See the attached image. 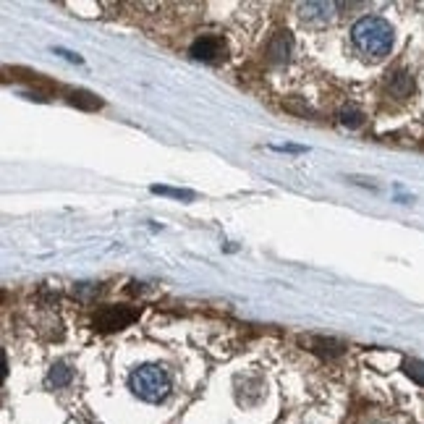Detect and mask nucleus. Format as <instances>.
<instances>
[{
    "label": "nucleus",
    "instance_id": "nucleus-7",
    "mask_svg": "<svg viewBox=\"0 0 424 424\" xmlns=\"http://www.w3.org/2000/svg\"><path fill=\"white\" fill-rule=\"evenodd\" d=\"M71 380H74V369H71L66 362H55V364L50 367V372H48L50 388H66Z\"/></svg>",
    "mask_w": 424,
    "mask_h": 424
},
{
    "label": "nucleus",
    "instance_id": "nucleus-1",
    "mask_svg": "<svg viewBox=\"0 0 424 424\" xmlns=\"http://www.w3.org/2000/svg\"><path fill=\"white\" fill-rule=\"evenodd\" d=\"M354 45L369 58H385L393 48V27L380 16H364L351 29Z\"/></svg>",
    "mask_w": 424,
    "mask_h": 424
},
{
    "label": "nucleus",
    "instance_id": "nucleus-13",
    "mask_svg": "<svg viewBox=\"0 0 424 424\" xmlns=\"http://www.w3.org/2000/svg\"><path fill=\"white\" fill-rule=\"evenodd\" d=\"M155 194H165V197H178V199H194L191 191H181V189H168V186H152Z\"/></svg>",
    "mask_w": 424,
    "mask_h": 424
},
{
    "label": "nucleus",
    "instance_id": "nucleus-10",
    "mask_svg": "<svg viewBox=\"0 0 424 424\" xmlns=\"http://www.w3.org/2000/svg\"><path fill=\"white\" fill-rule=\"evenodd\" d=\"M69 102H71V105H76V108H84V110L102 108V100H97L92 92H84V89H76V92L69 97Z\"/></svg>",
    "mask_w": 424,
    "mask_h": 424
},
{
    "label": "nucleus",
    "instance_id": "nucleus-2",
    "mask_svg": "<svg viewBox=\"0 0 424 424\" xmlns=\"http://www.w3.org/2000/svg\"><path fill=\"white\" fill-rule=\"evenodd\" d=\"M131 390L134 395H139L142 401H149V404H160L165 401L170 393V375L165 367L160 364H144L131 372Z\"/></svg>",
    "mask_w": 424,
    "mask_h": 424
},
{
    "label": "nucleus",
    "instance_id": "nucleus-12",
    "mask_svg": "<svg viewBox=\"0 0 424 424\" xmlns=\"http://www.w3.org/2000/svg\"><path fill=\"white\" fill-rule=\"evenodd\" d=\"M362 121H364L362 110H356V108H343V110H341V123H343V126L359 128V126H362Z\"/></svg>",
    "mask_w": 424,
    "mask_h": 424
},
{
    "label": "nucleus",
    "instance_id": "nucleus-14",
    "mask_svg": "<svg viewBox=\"0 0 424 424\" xmlns=\"http://www.w3.org/2000/svg\"><path fill=\"white\" fill-rule=\"evenodd\" d=\"M55 53H60V55H63V58H69V60H76V63H81V58L79 55H74V53H66V50H55Z\"/></svg>",
    "mask_w": 424,
    "mask_h": 424
},
{
    "label": "nucleus",
    "instance_id": "nucleus-9",
    "mask_svg": "<svg viewBox=\"0 0 424 424\" xmlns=\"http://www.w3.org/2000/svg\"><path fill=\"white\" fill-rule=\"evenodd\" d=\"M388 89L393 92L395 97H409L411 92H414V81L409 74L404 71H398V74H390V79H388Z\"/></svg>",
    "mask_w": 424,
    "mask_h": 424
},
{
    "label": "nucleus",
    "instance_id": "nucleus-3",
    "mask_svg": "<svg viewBox=\"0 0 424 424\" xmlns=\"http://www.w3.org/2000/svg\"><path fill=\"white\" fill-rule=\"evenodd\" d=\"M134 320H139V309L137 306H102L95 320H92V325L95 330L100 333H113V330H121V327H128Z\"/></svg>",
    "mask_w": 424,
    "mask_h": 424
},
{
    "label": "nucleus",
    "instance_id": "nucleus-8",
    "mask_svg": "<svg viewBox=\"0 0 424 424\" xmlns=\"http://www.w3.org/2000/svg\"><path fill=\"white\" fill-rule=\"evenodd\" d=\"M309 346H312V351L315 354H320V356H341L343 354V348L346 346L341 343V341H336V338H312L309 341Z\"/></svg>",
    "mask_w": 424,
    "mask_h": 424
},
{
    "label": "nucleus",
    "instance_id": "nucleus-6",
    "mask_svg": "<svg viewBox=\"0 0 424 424\" xmlns=\"http://www.w3.org/2000/svg\"><path fill=\"white\" fill-rule=\"evenodd\" d=\"M336 3H304L301 6V16L306 21H330L336 13Z\"/></svg>",
    "mask_w": 424,
    "mask_h": 424
},
{
    "label": "nucleus",
    "instance_id": "nucleus-11",
    "mask_svg": "<svg viewBox=\"0 0 424 424\" xmlns=\"http://www.w3.org/2000/svg\"><path fill=\"white\" fill-rule=\"evenodd\" d=\"M404 372L411 377L414 383L424 385V362H419V359H409L404 364Z\"/></svg>",
    "mask_w": 424,
    "mask_h": 424
},
{
    "label": "nucleus",
    "instance_id": "nucleus-5",
    "mask_svg": "<svg viewBox=\"0 0 424 424\" xmlns=\"http://www.w3.org/2000/svg\"><path fill=\"white\" fill-rule=\"evenodd\" d=\"M291 48H294V40L288 32H278L273 40L267 42V58L270 63H286L291 58Z\"/></svg>",
    "mask_w": 424,
    "mask_h": 424
},
{
    "label": "nucleus",
    "instance_id": "nucleus-4",
    "mask_svg": "<svg viewBox=\"0 0 424 424\" xmlns=\"http://www.w3.org/2000/svg\"><path fill=\"white\" fill-rule=\"evenodd\" d=\"M189 55L194 60H205V63H217V60L226 58V42L215 37V34H205L199 40L191 42Z\"/></svg>",
    "mask_w": 424,
    "mask_h": 424
}]
</instances>
